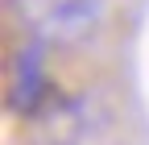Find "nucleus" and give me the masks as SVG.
I'll return each instance as SVG.
<instances>
[{
	"instance_id": "f257e3e1",
	"label": "nucleus",
	"mask_w": 149,
	"mask_h": 145,
	"mask_svg": "<svg viewBox=\"0 0 149 145\" xmlns=\"http://www.w3.org/2000/svg\"><path fill=\"white\" fill-rule=\"evenodd\" d=\"M13 13L42 42H79L100 25V0H13Z\"/></svg>"
},
{
	"instance_id": "f03ea898",
	"label": "nucleus",
	"mask_w": 149,
	"mask_h": 145,
	"mask_svg": "<svg viewBox=\"0 0 149 145\" xmlns=\"http://www.w3.org/2000/svg\"><path fill=\"white\" fill-rule=\"evenodd\" d=\"M46 100V79H42V50H21L13 58V75H8V104L13 112L33 116Z\"/></svg>"
}]
</instances>
